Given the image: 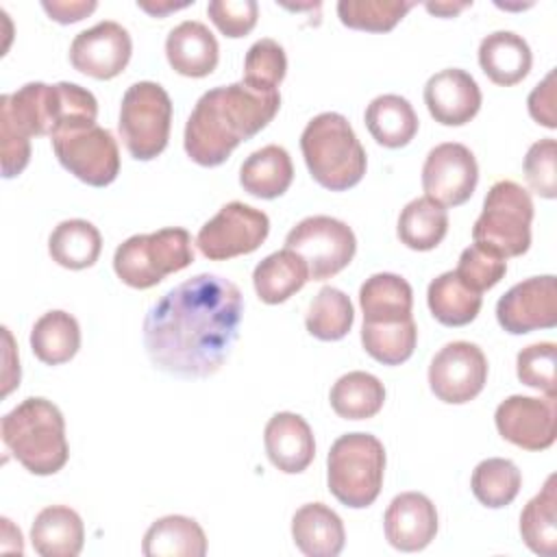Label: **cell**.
<instances>
[{
    "label": "cell",
    "instance_id": "obj_11",
    "mask_svg": "<svg viewBox=\"0 0 557 557\" xmlns=\"http://www.w3.org/2000/svg\"><path fill=\"white\" fill-rule=\"evenodd\" d=\"M50 139L59 163L78 181L91 187H104L115 181L120 150L109 128L85 124L59 131Z\"/></svg>",
    "mask_w": 557,
    "mask_h": 557
},
{
    "label": "cell",
    "instance_id": "obj_5",
    "mask_svg": "<svg viewBox=\"0 0 557 557\" xmlns=\"http://www.w3.org/2000/svg\"><path fill=\"white\" fill-rule=\"evenodd\" d=\"M300 150L313 181L331 191L350 189L366 174V150L342 113L315 115L300 135Z\"/></svg>",
    "mask_w": 557,
    "mask_h": 557
},
{
    "label": "cell",
    "instance_id": "obj_2",
    "mask_svg": "<svg viewBox=\"0 0 557 557\" xmlns=\"http://www.w3.org/2000/svg\"><path fill=\"white\" fill-rule=\"evenodd\" d=\"M278 107V91H255L244 83L205 91L185 124L187 157L205 168L222 165L242 141L274 120Z\"/></svg>",
    "mask_w": 557,
    "mask_h": 557
},
{
    "label": "cell",
    "instance_id": "obj_34",
    "mask_svg": "<svg viewBox=\"0 0 557 557\" xmlns=\"http://www.w3.org/2000/svg\"><path fill=\"white\" fill-rule=\"evenodd\" d=\"M329 400L339 418L368 420L381 411L385 403V387L374 374L352 370L333 383Z\"/></svg>",
    "mask_w": 557,
    "mask_h": 557
},
{
    "label": "cell",
    "instance_id": "obj_40",
    "mask_svg": "<svg viewBox=\"0 0 557 557\" xmlns=\"http://www.w3.org/2000/svg\"><path fill=\"white\" fill-rule=\"evenodd\" d=\"M287 72V57L274 39L255 41L244 59V85L255 91H278Z\"/></svg>",
    "mask_w": 557,
    "mask_h": 557
},
{
    "label": "cell",
    "instance_id": "obj_6",
    "mask_svg": "<svg viewBox=\"0 0 557 557\" xmlns=\"http://www.w3.org/2000/svg\"><path fill=\"white\" fill-rule=\"evenodd\" d=\"M385 448L370 433L339 435L326 457L329 492L350 509L370 507L383 485Z\"/></svg>",
    "mask_w": 557,
    "mask_h": 557
},
{
    "label": "cell",
    "instance_id": "obj_20",
    "mask_svg": "<svg viewBox=\"0 0 557 557\" xmlns=\"http://www.w3.org/2000/svg\"><path fill=\"white\" fill-rule=\"evenodd\" d=\"M265 453L274 468L298 474L309 468L315 455V440L307 420L292 411L274 413L263 431Z\"/></svg>",
    "mask_w": 557,
    "mask_h": 557
},
{
    "label": "cell",
    "instance_id": "obj_30",
    "mask_svg": "<svg viewBox=\"0 0 557 557\" xmlns=\"http://www.w3.org/2000/svg\"><path fill=\"white\" fill-rule=\"evenodd\" d=\"M30 348L46 366L70 361L81 348V326L67 311L54 309L44 313L30 331Z\"/></svg>",
    "mask_w": 557,
    "mask_h": 557
},
{
    "label": "cell",
    "instance_id": "obj_4",
    "mask_svg": "<svg viewBox=\"0 0 557 557\" xmlns=\"http://www.w3.org/2000/svg\"><path fill=\"white\" fill-rule=\"evenodd\" d=\"M7 450L37 476L59 472L70 457L61 409L39 396L22 400L0 424Z\"/></svg>",
    "mask_w": 557,
    "mask_h": 557
},
{
    "label": "cell",
    "instance_id": "obj_7",
    "mask_svg": "<svg viewBox=\"0 0 557 557\" xmlns=\"http://www.w3.org/2000/svg\"><path fill=\"white\" fill-rule=\"evenodd\" d=\"M191 261V235L181 226H170L124 239L115 248L113 270L128 287L150 289L168 274L187 268Z\"/></svg>",
    "mask_w": 557,
    "mask_h": 557
},
{
    "label": "cell",
    "instance_id": "obj_46",
    "mask_svg": "<svg viewBox=\"0 0 557 557\" xmlns=\"http://www.w3.org/2000/svg\"><path fill=\"white\" fill-rule=\"evenodd\" d=\"M529 113L531 117L546 126L557 128V115H555V70H550L542 83L535 85V89L529 94Z\"/></svg>",
    "mask_w": 557,
    "mask_h": 557
},
{
    "label": "cell",
    "instance_id": "obj_28",
    "mask_svg": "<svg viewBox=\"0 0 557 557\" xmlns=\"http://www.w3.org/2000/svg\"><path fill=\"white\" fill-rule=\"evenodd\" d=\"M141 553L146 557H202L207 535L194 518L163 516L148 527Z\"/></svg>",
    "mask_w": 557,
    "mask_h": 557
},
{
    "label": "cell",
    "instance_id": "obj_43",
    "mask_svg": "<svg viewBox=\"0 0 557 557\" xmlns=\"http://www.w3.org/2000/svg\"><path fill=\"white\" fill-rule=\"evenodd\" d=\"M524 176L542 198L557 196V141L546 137L535 141L524 157Z\"/></svg>",
    "mask_w": 557,
    "mask_h": 557
},
{
    "label": "cell",
    "instance_id": "obj_19",
    "mask_svg": "<svg viewBox=\"0 0 557 557\" xmlns=\"http://www.w3.org/2000/svg\"><path fill=\"white\" fill-rule=\"evenodd\" d=\"M424 104L435 122L444 126H461L479 113L481 89L466 70L448 67L426 81Z\"/></svg>",
    "mask_w": 557,
    "mask_h": 557
},
{
    "label": "cell",
    "instance_id": "obj_16",
    "mask_svg": "<svg viewBox=\"0 0 557 557\" xmlns=\"http://www.w3.org/2000/svg\"><path fill=\"white\" fill-rule=\"evenodd\" d=\"M494 422L507 442L524 450H546L557 437L555 398L509 396L496 407Z\"/></svg>",
    "mask_w": 557,
    "mask_h": 557
},
{
    "label": "cell",
    "instance_id": "obj_35",
    "mask_svg": "<svg viewBox=\"0 0 557 557\" xmlns=\"http://www.w3.org/2000/svg\"><path fill=\"white\" fill-rule=\"evenodd\" d=\"M448 231V213L446 207L437 205L435 200L422 196L413 198L405 205L398 215V239L411 250H433Z\"/></svg>",
    "mask_w": 557,
    "mask_h": 557
},
{
    "label": "cell",
    "instance_id": "obj_41",
    "mask_svg": "<svg viewBox=\"0 0 557 557\" xmlns=\"http://www.w3.org/2000/svg\"><path fill=\"white\" fill-rule=\"evenodd\" d=\"M557 346L553 342H537L522 348L516 357V374L527 387L540 389L550 398H557Z\"/></svg>",
    "mask_w": 557,
    "mask_h": 557
},
{
    "label": "cell",
    "instance_id": "obj_8",
    "mask_svg": "<svg viewBox=\"0 0 557 557\" xmlns=\"http://www.w3.org/2000/svg\"><path fill=\"white\" fill-rule=\"evenodd\" d=\"M531 222L533 200L529 191L513 181H498L483 200V211L472 226V239L505 259L520 257L531 246Z\"/></svg>",
    "mask_w": 557,
    "mask_h": 557
},
{
    "label": "cell",
    "instance_id": "obj_47",
    "mask_svg": "<svg viewBox=\"0 0 557 557\" xmlns=\"http://www.w3.org/2000/svg\"><path fill=\"white\" fill-rule=\"evenodd\" d=\"M44 11L59 24H74L87 17L89 13L96 11L98 2L96 0H44L41 2Z\"/></svg>",
    "mask_w": 557,
    "mask_h": 557
},
{
    "label": "cell",
    "instance_id": "obj_45",
    "mask_svg": "<svg viewBox=\"0 0 557 557\" xmlns=\"http://www.w3.org/2000/svg\"><path fill=\"white\" fill-rule=\"evenodd\" d=\"M0 157H2V176L13 178L30 161V137L24 135L11 120L0 115Z\"/></svg>",
    "mask_w": 557,
    "mask_h": 557
},
{
    "label": "cell",
    "instance_id": "obj_48",
    "mask_svg": "<svg viewBox=\"0 0 557 557\" xmlns=\"http://www.w3.org/2000/svg\"><path fill=\"white\" fill-rule=\"evenodd\" d=\"M137 7H139V9H144L146 13H150L152 17H163V15H168L170 11H178V9L189 7V2H172V0L146 2V0H139V2H137Z\"/></svg>",
    "mask_w": 557,
    "mask_h": 557
},
{
    "label": "cell",
    "instance_id": "obj_15",
    "mask_svg": "<svg viewBox=\"0 0 557 557\" xmlns=\"http://www.w3.org/2000/svg\"><path fill=\"white\" fill-rule=\"evenodd\" d=\"M496 320L511 335H524L557 324V283L553 274L516 283L496 302Z\"/></svg>",
    "mask_w": 557,
    "mask_h": 557
},
{
    "label": "cell",
    "instance_id": "obj_38",
    "mask_svg": "<svg viewBox=\"0 0 557 557\" xmlns=\"http://www.w3.org/2000/svg\"><path fill=\"white\" fill-rule=\"evenodd\" d=\"M470 485L474 498L481 505L490 509H500L507 507L518 496L522 474L513 461L503 457H490L474 468Z\"/></svg>",
    "mask_w": 557,
    "mask_h": 557
},
{
    "label": "cell",
    "instance_id": "obj_26",
    "mask_svg": "<svg viewBox=\"0 0 557 557\" xmlns=\"http://www.w3.org/2000/svg\"><path fill=\"white\" fill-rule=\"evenodd\" d=\"M359 305L363 311V322H400L413 318V289L403 276L392 272H379L366 278V283L361 285Z\"/></svg>",
    "mask_w": 557,
    "mask_h": 557
},
{
    "label": "cell",
    "instance_id": "obj_49",
    "mask_svg": "<svg viewBox=\"0 0 557 557\" xmlns=\"http://www.w3.org/2000/svg\"><path fill=\"white\" fill-rule=\"evenodd\" d=\"M472 2H426V11L433 13V15H440V17H453L457 15L459 11H463L466 7H470Z\"/></svg>",
    "mask_w": 557,
    "mask_h": 557
},
{
    "label": "cell",
    "instance_id": "obj_10",
    "mask_svg": "<svg viewBox=\"0 0 557 557\" xmlns=\"http://www.w3.org/2000/svg\"><path fill=\"white\" fill-rule=\"evenodd\" d=\"M285 248L302 257L309 281H324L352 261L357 239L346 222L331 215H309L287 233Z\"/></svg>",
    "mask_w": 557,
    "mask_h": 557
},
{
    "label": "cell",
    "instance_id": "obj_42",
    "mask_svg": "<svg viewBox=\"0 0 557 557\" xmlns=\"http://www.w3.org/2000/svg\"><path fill=\"white\" fill-rule=\"evenodd\" d=\"M455 272L470 289L483 294L505 276L507 259L487 246L472 244L461 252Z\"/></svg>",
    "mask_w": 557,
    "mask_h": 557
},
{
    "label": "cell",
    "instance_id": "obj_22",
    "mask_svg": "<svg viewBox=\"0 0 557 557\" xmlns=\"http://www.w3.org/2000/svg\"><path fill=\"white\" fill-rule=\"evenodd\" d=\"M292 537L307 557H337L346 542L342 518L324 503H307L292 518Z\"/></svg>",
    "mask_w": 557,
    "mask_h": 557
},
{
    "label": "cell",
    "instance_id": "obj_17",
    "mask_svg": "<svg viewBox=\"0 0 557 557\" xmlns=\"http://www.w3.org/2000/svg\"><path fill=\"white\" fill-rule=\"evenodd\" d=\"M131 52L133 41L128 30L113 20H104L74 37L70 46V63L81 74L109 81L128 65Z\"/></svg>",
    "mask_w": 557,
    "mask_h": 557
},
{
    "label": "cell",
    "instance_id": "obj_9",
    "mask_svg": "<svg viewBox=\"0 0 557 557\" xmlns=\"http://www.w3.org/2000/svg\"><path fill=\"white\" fill-rule=\"evenodd\" d=\"M172 100L168 91L152 81L131 85L120 104V135L128 154L137 161L159 157L170 139Z\"/></svg>",
    "mask_w": 557,
    "mask_h": 557
},
{
    "label": "cell",
    "instance_id": "obj_33",
    "mask_svg": "<svg viewBox=\"0 0 557 557\" xmlns=\"http://www.w3.org/2000/svg\"><path fill=\"white\" fill-rule=\"evenodd\" d=\"M557 476L550 474L544 487L524 505L520 513V535L524 544L542 557L557 555Z\"/></svg>",
    "mask_w": 557,
    "mask_h": 557
},
{
    "label": "cell",
    "instance_id": "obj_24",
    "mask_svg": "<svg viewBox=\"0 0 557 557\" xmlns=\"http://www.w3.org/2000/svg\"><path fill=\"white\" fill-rule=\"evenodd\" d=\"M30 542L41 557H76L85 542L83 520L65 505H50L35 516Z\"/></svg>",
    "mask_w": 557,
    "mask_h": 557
},
{
    "label": "cell",
    "instance_id": "obj_21",
    "mask_svg": "<svg viewBox=\"0 0 557 557\" xmlns=\"http://www.w3.org/2000/svg\"><path fill=\"white\" fill-rule=\"evenodd\" d=\"M165 57L174 72L202 78L209 76L220 59V46L215 35L196 20H185L168 33Z\"/></svg>",
    "mask_w": 557,
    "mask_h": 557
},
{
    "label": "cell",
    "instance_id": "obj_36",
    "mask_svg": "<svg viewBox=\"0 0 557 557\" xmlns=\"http://www.w3.org/2000/svg\"><path fill=\"white\" fill-rule=\"evenodd\" d=\"M352 322H355V311H352L350 298L342 289L331 285L322 287L315 294L305 315V326L309 335L322 342H337L346 337Z\"/></svg>",
    "mask_w": 557,
    "mask_h": 557
},
{
    "label": "cell",
    "instance_id": "obj_31",
    "mask_svg": "<svg viewBox=\"0 0 557 557\" xmlns=\"http://www.w3.org/2000/svg\"><path fill=\"white\" fill-rule=\"evenodd\" d=\"M102 250L100 231L81 218L63 220L48 237V252L52 261L67 270L91 268Z\"/></svg>",
    "mask_w": 557,
    "mask_h": 557
},
{
    "label": "cell",
    "instance_id": "obj_3",
    "mask_svg": "<svg viewBox=\"0 0 557 557\" xmlns=\"http://www.w3.org/2000/svg\"><path fill=\"white\" fill-rule=\"evenodd\" d=\"M0 115L28 137H52L57 131L96 124L98 100L76 83H26L17 91L0 96Z\"/></svg>",
    "mask_w": 557,
    "mask_h": 557
},
{
    "label": "cell",
    "instance_id": "obj_18",
    "mask_svg": "<svg viewBox=\"0 0 557 557\" xmlns=\"http://www.w3.org/2000/svg\"><path fill=\"white\" fill-rule=\"evenodd\" d=\"M385 540L403 553L426 548L437 533V509L420 492H403L392 498L383 518Z\"/></svg>",
    "mask_w": 557,
    "mask_h": 557
},
{
    "label": "cell",
    "instance_id": "obj_23",
    "mask_svg": "<svg viewBox=\"0 0 557 557\" xmlns=\"http://www.w3.org/2000/svg\"><path fill=\"white\" fill-rule=\"evenodd\" d=\"M533 63L531 48L524 37L511 30H494L479 44V65L485 76L503 87L520 83Z\"/></svg>",
    "mask_w": 557,
    "mask_h": 557
},
{
    "label": "cell",
    "instance_id": "obj_12",
    "mask_svg": "<svg viewBox=\"0 0 557 557\" xmlns=\"http://www.w3.org/2000/svg\"><path fill=\"white\" fill-rule=\"evenodd\" d=\"M270 233V218L239 200L226 202L196 235L198 250L211 261L255 252Z\"/></svg>",
    "mask_w": 557,
    "mask_h": 557
},
{
    "label": "cell",
    "instance_id": "obj_13",
    "mask_svg": "<svg viewBox=\"0 0 557 557\" xmlns=\"http://www.w3.org/2000/svg\"><path fill=\"white\" fill-rule=\"evenodd\" d=\"M487 381V359L472 342H450L435 352L429 366L431 392L448 405L470 403Z\"/></svg>",
    "mask_w": 557,
    "mask_h": 557
},
{
    "label": "cell",
    "instance_id": "obj_14",
    "mask_svg": "<svg viewBox=\"0 0 557 557\" xmlns=\"http://www.w3.org/2000/svg\"><path fill=\"white\" fill-rule=\"evenodd\" d=\"M479 165L472 150L457 141H444L429 150L422 165V189L442 207H459L474 194Z\"/></svg>",
    "mask_w": 557,
    "mask_h": 557
},
{
    "label": "cell",
    "instance_id": "obj_29",
    "mask_svg": "<svg viewBox=\"0 0 557 557\" xmlns=\"http://www.w3.org/2000/svg\"><path fill=\"white\" fill-rule=\"evenodd\" d=\"M366 126L372 139L385 148H403L418 133V115L411 102L398 94L376 96L366 107Z\"/></svg>",
    "mask_w": 557,
    "mask_h": 557
},
{
    "label": "cell",
    "instance_id": "obj_44",
    "mask_svg": "<svg viewBox=\"0 0 557 557\" xmlns=\"http://www.w3.org/2000/svg\"><path fill=\"white\" fill-rule=\"evenodd\" d=\"M207 15L222 35L237 39L255 28L259 4L255 0H211Z\"/></svg>",
    "mask_w": 557,
    "mask_h": 557
},
{
    "label": "cell",
    "instance_id": "obj_32",
    "mask_svg": "<svg viewBox=\"0 0 557 557\" xmlns=\"http://www.w3.org/2000/svg\"><path fill=\"white\" fill-rule=\"evenodd\" d=\"M426 302L433 318L444 326H466L481 311L483 298L450 270L429 283Z\"/></svg>",
    "mask_w": 557,
    "mask_h": 557
},
{
    "label": "cell",
    "instance_id": "obj_1",
    "mask_svg": "<svg viewBox=\"0 0 557 557\" xmlns=\"http://www.w3.org/2000/svg\"><path fill=\"white\" fill-rule=\"evenodd\" d=\"M244 298L218 274H196L157 300L144 320V346L154 368L181 379H207L231 355Z\"/></svg>",
    "mask_w": 557,
    "mask_h": 557
},
{
    "label": "cell",
    "instance_id": "obj_39",
    "mask_svg": "<svg viewBox=\"0 0 557 557\" xmlns=\"http://www.w3.org/2000/svg\"><path fill=\"white\" fill-rule=\"evenodd\" d=\"M413 2L405 0H339L337 15L339 22L355 30L387 33L392 30L409 11Z\"/></svg>",
    "mask_w": 557,
    "mask_h": 557
},
{
    "label": "cell",
    "instance_id": "obj_37",
    "mask_svg": "<svg viewBox=\"0 0 557 557\" xmlns=\"http://www.w3.org/2000/svg\"><path fill=\"white\" fill-rule=\"evenodd\" d=\"M418 329L413 318L400 322H383L361 326V344L366 352L383 366H400L405 363L416 348Z\"/></svg>",
    "mask_w": 557,
    "mask_h": 557
},
{
    "label": "cell",
    "instance_id": "obj_27",
    "mask_svg": "<svg viewBox=\"0 0 557 557\" xmlns=\"http://www.w3.org/2000/svg\"><path fill=\"white\" fill-rule=\"evenodd\" d=\"M309 281L307 263L289 248L276 250L261 259L252 272L257 296L265 305H278L292 298Z\"/></svg>",
    "mask_w": 557,
    "mask_h": 557
},
{
    "label": "cell",
    "instance_id": "obj_25",
    "mask_svg": "<svg viewBox=\"0 0 557 557\" xmlns=\"http://www.w3.org/2000/svg\"><path fill=\"white\" fill-rule=\"evenodd\" d=\"M294 178V165L289 152L283 146L268 144L242 163L239 185L255 198L272 200L283 196Z\"/></svg>",
    "mask_w": 557,
    "mask_h": 557
}]
</instances>
